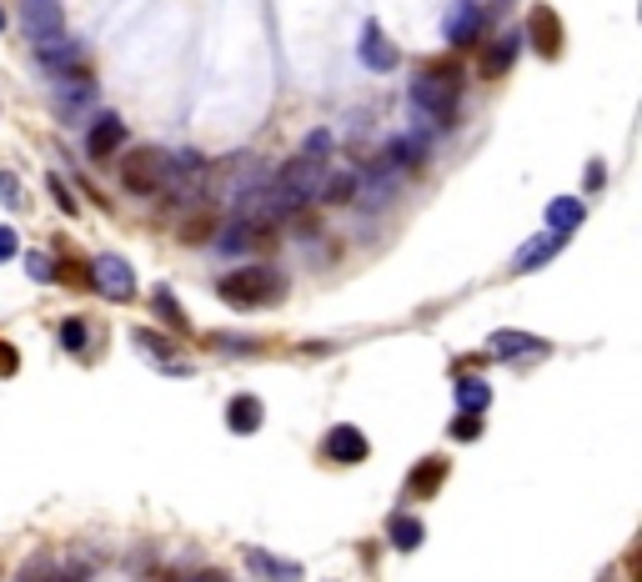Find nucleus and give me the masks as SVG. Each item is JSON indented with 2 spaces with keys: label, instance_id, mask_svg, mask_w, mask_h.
<instances>
[{
  "label": "nucleus",
  "instance_id": "412c9836",
  "mask_svg": "<svg viewBox=\"0 0 642 582\" xmlns=\"http://www.w3.org/2000/svg\"><path fill=\"white\" fill-rule=\"evenodd\" d=\"M387 533H392L397 552H416V547H422V523H416V517H392V527H387Z\"/></svg>",
  "mask_w": 642,
  "mask_h": 582
},
{
  "label": "nucleus",
  "instance_id": "c85d7f7f",
  "mask_svg": "<svg viewBox=\"0 0 642 582\" xmlns=\"http://www.w3.org/2000/svg\"><path fill=\"white\" fill-rule=\"evenodd\" d=\"M0 191H5V202L11 206H21V181H15L11 171H0Z\"/></svg>",
  "mask_w": 642,
  "mask_h": 582
},
{
  "label": "nucleus",
  "instance_id": "cd10ccee",
  "mask_svg": "<svg viewBox=\"0 0 642 582\" xmlns=\"http://www.w3.org/2000/svg\"><path fill=\"white\" fill-rule=\"evenodd\" d=\"M15 367H21L15 346H11V342H0V377H15Z\"/></svg>",
  "mask_w": 642,
  "mask_h": 582
},
{
  "label": "nucleus",
  "instance_id": "ddd939ff",
  "mask_svg": "<svg viewBox=\"0 0 642 582\" xmlns=\"http://www.w3.org/2000/svg\"><path fill=\"white\" fill-rule=\"evenodd\" d=\"M447 472H452L447 457H422V463L406 472V492H412V498H437L442 482H447Z\"/></svg>",
  "mask_w": 642,
  "mask_h": 582
},
{
  "label": "nucleus",
  "instance_id": "4be33fe9",
  "mask_svg": "<svg viewBox=\"0 0 642 582\" xmlns=\"http://www.w3.org/2000/svg\"><path fill=\"white\" fill-rule=\"evenodd\" d=\"M85 342H91V321L85 317L60 321V346H66V352H85Z\"/></svg>",
  "mask_w": 642,
  "mask_h": 582
},
{
  "label": "nucleus",
  "instance_id": "1a4fd4ad",
  "mask_svg": "<svg viewBox=\"0 0 642 582\" xmlns=\"http://www.w3.org/2000/svg\"><path fill=\"white\" fill-rule=\"evenodd\" d=\"M482 25H488V11H482L477 0H457L452 15L442 21V36L452 41V46H472V41L482 36Z\"/></svg>",
  "mask_w": 642,
  "mask_h": 582
},
{
  "label": "nucleus",
  "instance_id": "423d86ee",
  "mask_svg": "<svg viewBox=\"0 0 642 582\" xmlns=\"http://www.w3.org/2000/svg\"><path fill=\"white\" fill-rule=\"evenodd\" d=\"M357 56L367 71H397V46L387 41V31H381V21H362V41H357Z\"/></svg>",
  "mask_w": 642,
  "mask_h": 582
},
{
  "label": "nucleus",
  "instance_id": "a211bd4d",
  "mask_svg": "<svg viewBox=\"0 0 642 582\" xmlns=\"http://www.w3.org/2000/svg\"><path fill=\"white\" fill-rule=\"evenodd\" d=\"M517 50H523V31H507V36H502L497 46L482 56V76H488V81L507 76V71H512V60H517Z\"/></svg>",
  "mask_w": 642,
  "mask_h": 582
},
{
  "label": "nucleus",
  "instance_id": "f257e3e1",
  "mask_svg": "<svg viewBox=\"0 0 642 582\" xmlns=\"http://www.w3.org/2000/svg\"><path fill=\"white\" fill-rule=\"evenodd\" d=\"M457 101H462V81H457L452 71H416L412 76V111L422 116V126L442 132V126L457 116Z\"/></svg>",
  "mask_w": 642,
  "mask_h": 582
},
{
  "label": "nucleus",
  "instance_id": "6ab92c4d",
  "mask_svg": "<svg viewBox=\"0 0 642 582\" xmlns=\"http://www.w3.org/2000/svg\"><path fill=\"white\" fill-rule=\"evenodd\" d=\"M587 206L577 202V196H558V202L548 206V231H558V237H572L577 226H583Z\"/></svg>",
  "mask_w": 642,
  "mask_h": 582
},
{
  "label": "nucleus",
  "instance_id": "2f4dec72",
  "mask_svg": "<svg viewBox=\"0 0 642 582\" xmlns=\"http://www.w3.org/2000/svg\"><path fill=\"white\" fill-rule=\"evenodd\" d=\"M0 31H5V11H0Z\"/></svg>",
  "mask_w": 642,
  "mask_h": 582
},
{
  "label": "nucleus",
  "instance_id": "39448f33",
  "mask_svg": "<svg viewBox=\"0 0 642 582\" xmlns=\"http://www.w3.org/2000/svg\"><path fill=\"white\" fill-rule=\"evenodd\" d=\"M321 452H326L332 463L352 467V463H367V457H371V442H367V432H362V427H352V422H336V427L326 432V442H321Z\"/></svg>",
  "mask_w": 642,
  "mask_h": 582
},
{
  "label": "nucleus",
  "instance_id": "b1692460",
  "mask_svg": "<svg viewBox=\"0 0 642 582\" xmlns=\"http://www.w3.org/2000/svg\"><path fill=\"white\" fill-rule=\"evenodd\" d=\"M482 437V412H457L452 416V442H477Z\"/></svg>",
  "mask_w": 642,
  "mask_h": 582
},
{
  "label": "nucleus",
  "instance_id": "6e6552de",
  "mask_svg": "<svg viewBox=\"0 0 642 582\" xmlns=\"http://www.w3.org/2000/svg\"><path fill=\"white\" fill-rule=\"evenodd\" d=\"M121 141H126V121H121L116 111H106V116H95L91 132H85V156H91V161H111V156L121 151Z\"/></svg>",
  "mask_w": 642,
  "mask_h": 582
},
{
  "label": "nucleus",
  "instance_id": "c756f323",
  "mask_svg": "<svg viewBox=\"0 0 642 582\" xmlns=\"http://www.w3.org/2000/svg\"><path fill=\"white\" fill-rule=\"evenodd\" d=\"M50 191H56V202H60V212H76V202H71V191L60 186V181H50Z\"/></svg>",
  "mask_w": 642,
  "mask_h": 582
},
{
  "label": "nucleus",
  "instance_id": "20e7f679",
  "mask_svg": "<svg viewBox=\"0 0 642 582\" xmlns=\"http://www.w3.org/2000/svg\"><path fill=\"white\" fill-rule=\"evenodd\" d=\"M91 286L101 292V297H111V301H131L136 297L131 262H121L116 251H101V256L91 262Z\"/></svg>",
  "mask_w": 642,
  "mask_h": 582
},
{
  "label": "nucleus",
  "instance_id": "aec40b11",
  "mask_svg": "<svg viewBox=\"0 0 642 582\" xmlns=\"http://www.w3.org/2000/svg\"><path fill=\"white\" fill-rule=\"evenodd\" d=\"M492 387L482 377H457V412H488Z\"/></svg>",
  "mask_w": 642,
  "mask_h": 582
},
{
  "label": "nucleus",
  "instance_id": "0eeeda50",
  "mask_svg": "<svg viewBox=\"0 0 642 582\" xmlns=\"http://www.w3.org/2000/svg\"><path fill=\"white\" fill-rule=\"evenodd\" d=\"M36 66L56 81H71V71L81 66V46L66 36H50V41H36Z\"/></svg>",
  "mask_w": 642,
  "mask_h": 582
},
{
  "label": "nucleus",
  "instance_id": "9d476101",
  "mask_svg": "<svg viewBox=\"0 0 642 582\" xmlns=\"http://www.w3.org/2000/svg\"><path fill=\"white\" fill-rule=\"evenodd\" d=\"M21 21H25V31H31V41L66 36V15H60V0H21Z\"/></svg>",
  "mask_w": 642,
  "mask_h": 582
},
{
  "label": "nucleus",
  "instance_id": "4468645a",
  "mask_svg": "<svg viewBox=\"0 0 642 582\" xmlns=\"http://www.w3.org/2000/svg\"><path fill=\"white\" fill-rule=\"evenodd\" d=\"M241 558H247V568L256 572V578H266V582H301L297 562H291V558H272L266 547H247Z\"/></svg>",
  "mask_w": 642,
  "mask_h": 582
},
{
  "label": "nucleus",
  "instance_id": "a878e982",
  "mask_svg": "<svg viewBox=\"0 0 642 582\" xmlns=\"http://www.w3.org/2000/svg\"><path fill=\"white\" fill-rule=\"evenodd\" d=\"M332 132H311L307 136V146H301V156H317V161H326V156H332Z\"/></svg>",
  "mask_w": 642,
  "mask_h": 582
},
{
  "label": "nucleus",
  "instance_id": "2eb2a0df",
  "mask_svg": "<svg viewBox=\"0 0 642 582\" xmlns=\"http://www.w3.org/2000/svg\"><path fill=\"white\" fill-rule=\"evenodd\" d=\"M262 422H266L262 397H251V392L231 397V407H227V427L237 432V437H251V432H262Z\"/></svg>",
  "mask_w": 642,
  "mask_h": 582
},
{
  "label": "nucleus",
  "instance_id": "f3484780",
  "mask_svg": "<svg viewBox=\"0 0 642 582\" xmlns=\"http://www.w3.org/2000/svg\"><path fill=\"white\" fill-rule=\"evenodd\" d=\"M562 241H568V237H558V231H542V237H532L523 251H517V256H512V272H537V266H548L552 256L562 251Z\"/></svg>",
  "mask_w": 642,
  "mask_h": 582
},
{
  "label": "nucleus",
  "instance_id": "5701e85b",
  "mask_svg": "<svg viewBox=\"0 0 642 582\" xmlns=\"http://www.w3.org/2000/svg\"><path fill=\"white\" fill-rule=\"evenodd\" d=\"M151 307H156V317H167V321H171V332H186V311H181V301L171 297L167 286L156 292V301H151Z\"/></svg>",
  "mask_w": 642,
  "mask_h": 582
},
{
  "label": "nucleus",
  "instance_id": "9b49d317",
  "mask_svg": "<svg viewBox=\"0 0 642 582\" xmlns=\"http://www.w3.org/2000/svg\"><path fill=\"white\" fill-rule=\"evenodd\" d=\"M527 41H532V50L542 60H558L562 56V21H558V11L537 5V11L527 15Z\"/></svg>",
  "mask_w": 642,
  "mask_h": 582
},
{
  "label": "nucleus",
  "instance_id": "7c9ffc66",
  "mask_svg": "<svg viewBox=\"0 0 642 582\" xmlns=\"http://www.w3.org/2000/svg\"><path fill=\"white\" fill-rule=\"evenodd\" d=\"M60 582H85V568H66V578Z\"/></svg>",
  "mask_w": 642,
  "mask_h": 582
},
{
  "label": "nucleus",
  "instance_id": "393cba45",
  "mask_svg": "<svg viewBox=\"0 0 642 582\" xmlns=\"http://www.w3.org/2000/svg\"><path fill=\"white\" fill-rule=\"evenodd\" d=\"M25 272L36 276V282H50V276H56V256H50V251H31V256H25Z\"/></svg>",
  "mask_w": 642,
  "mask_h": 582
},
{
  "label": "nucleus",
  "instance_id": "f8f14e48",
  "mask_svg": "<svg viewBox=\"0 0 642 582\" xmlns=\"http://www.w3.org/2000/svg\"><path fill=\"white\" fill-rule=\"evenodd\" d=\"M272 241V226H256V221H231L221 237H216V247L221 251H231V256H241V251H256V247H266Z\"/></svg>",
  "mask_w": 642,
  "mask_h": 582
},
{
  "label": "nucleus",
  "instance_id": "7ed1b4c3",
  "mask_svg": "<svg viewBox=\"0 0 642 582\" xmlns=\"http://www.w3.org/2000/svg\"><path fill=\"white\" fill-rule=\"evenodd\" d=\"M121 186L136 191V196H156L161 186H171V156L161 146H136V151L121 156Z\"/></svg>",
  "mask_w": 642,
  "mask_h": 582
},
{
  "label": "nucleus",
  "instance_id": "bb28decb",
  "mask_svg": "<svg viewBox=\"0 0 642 582\" xmlns=\"http://www.w3.org/2000/svg\"><path fill=\"white\" fill-rule=\"evenodd\" d=\"M15 251H21V237H15V226H0V262H11Z\"/></svg>",
  "mask_w": 642,
  "mask_h": 582
},
{
  "label": "nucleus",
  "instance_id": "f03ea898",
  "mask_svg": "<svg viewBox=\"0 0 642 582\" xmlns=\"http://www.w3.org/2000/svg\"><path fill=\"white\" fill-rule=\"evenodd\" d=\"M221 301L227 307H241V311H251V307H272V301H282L286 297V276L276 272V266H241V272H231V276H221Z\"/></svg>",
  "mask_w": 642,
  "mask_h": 582
},
{
  "label": "nucleus",
  "instance_id": "dca6fc26",
  "mask_svg": "<svg viewBox=\"0 0 642 582\" xmlns=\"http://www.w3.org/2000/svg\"><path fill=\"white\" fill-rule=\"evenodd\" d=\"M552 346L532 332H492V357H548Z\"/></svg>",
  "mask_w": 642,
  "mask_h": 582
}]
</instances>
